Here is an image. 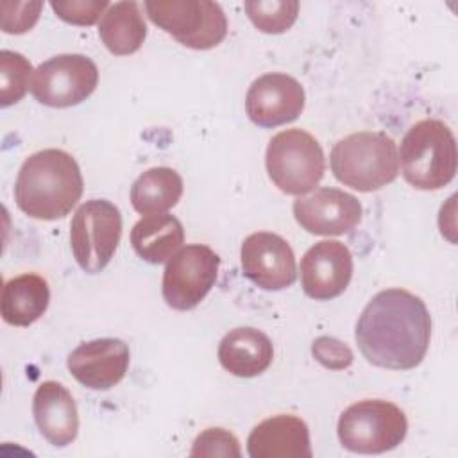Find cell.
Listing matches in <instances>:
<instances>
[{"label": "cell", "mask_w": 458, "mask_h": 458, "mask_svg": "<svg viewBox=\"0 0 458 458\" xmlns=\"http://www.w3.org/2000/svg\"><path fill=\"white\" fill-rule=\"evenodd\" d=\"M354 338L369 363L390 370H410L428 352L431 317L424 301L415 293L386 288L363 308Z\"/></svg>", "instance_id": "obj_1"}, {"label": "cell", "mask_w": 458, "mask_h": 458, "mask_svg": "<svg viewBox=\"0 0 458 458\" xmlns=\"http://www.w3.org/2000/svg\"><path fill=\"white\" fill-rule=\"evenodd\" d=\"M84 181L72 154L45 148L29 156L14 182L16 206L30 218L57 220L81 200Z\"/></svg>", "instance_id": "obj_2"}, {"label": "cell", "mask_w": 458, "mask_h": 458, "mask_svg": "<svg viewBox=\"0 0 458 458\" xmlns=\"http://www.w3.org/2000/svg\"><path fill=\"white\" fill-rule=\"evenodd\" d=\"M397 154L403 177L417 190H440L456 175V140L442 120L426 118L413 123Z\"/></svg>", "instance_id": "obj_3"}, {"label": "cell", "mask_w": 458, "mask_h": 458, "mask_svg": "<svg viewBox=\"0 0 458 458\" xmlns=\"http://www.w3.org/2000/svg\"><path fill=\"white\" fill-rule=\"evenodd\" d=\"M329 165L342 184L363 193L376 191L399 175L397 145L379 131L352 132L335 143Z\"/></svg>", "instance_id": "obj_4"}, {"label": "cell", "mask_w": 458, "mask_h": 458, "mask_svg": "<svg viewBox=\"0 0 458 458\" xmlns=\"http://www.w3.org/2000/svg\"><path fill=\"white\" fill-rule=\"evenodd\" d=\"M342 447L360 454H379L397 447L406 433L404 411L385 399H365L347 406L336 426Z\"/></svg>", "instance_id": "obj_5"}, {"label": "cell", "mask_w": 458, "mask_h": 458, "mask_svg": "<svg viewBox=\"0 0 458 458\" xmlns=\"http://www.w3.org/2000/svg\"><path fill=\"white\" fill-rule=\"evenodd\" d=\"M265 165L270 181L286 195H306L324 177L326 157L320 143L302 129H286L268 141Z\"/></svg>", "instance_id": "obj_6"}, {"label": "cell", "mask_w": 458, "mask_h": 458, "mask_svg": "<svg viewBox=\"0 0 458 458\" xmlns=\"http://www.w3.org/2000/svg\"><path fill=\"white\" fill-rule=\"evenodd\" d=\"M145 11L154 25L193 50H209L227 34V18L216 2L156 0L145 2Z\"/></svg>", "instance_id": "obj_7"}, {"label": "cell", "mask_w": 458, "mask_h": 458, "mask_svg": "<svg viewBox=\"0 0 458 458\" xmlns=\"http://www.w3.org/2000/svg\"><path fill=\"white\" fill-rule=\"evenodd\" d=\"M122 238V213L106 199L81 204L70 224V245L77 265L97 274L107 267Z\"/></svg>", "instance_id": "obj_8"}, {"label": "cell", "mask_w": 458, "mask_h": 458, "mask_svg": "<svg viewBox=\"0 0 458 458\" xmlns=\"http://www.w3.org/2000/svg\"><path fill=\"white\" fill-rule=\"evenodd\" d=\"M218 254L202 243L181 247L163 272L161 293L165 302L179 311L193 310L216 283Z\"/></svg>", "instance_id": "obj_9"}, {"label": "cell", "mask_w": 458, "mask_h": 458, "mask_svg": "<svg viewBox=\"0 0 458 458\" xmlns=\"http://www.w3.org/2000/svg\"><path fill=\"white\" fill-rule=\"evenodd\" d=\"M97 84L98 68L88 55L59 54L34 70L30 91L39 104L63 109L84 102Z\"/></svg>", "instance_id": "obj_10"}, {"label": "cell", "mask_w": 458, "mask_h": 458, "mask_svg": "<svg viewBox=\"0 0 458 458\" xmlns=\"http://www.w3.org/2000/svg\"><path fill=\"white\" fill-rule=\"evenodd\" d=\"M240 263L243 276L263 290H284L297 279L293 250L276 233L259 231L249 234L240 249Z\"/></svg>", "instance_id": "obj_11"}, {"label": "cell", "mask_w": 458, "mask_h": 458, "mask_svg": "<svg viewBox=\"0 0 458 458\" xmlns=\"http://www.w3.org/2000/svg\"><path fill=\"white\" fill-rule=\"evenodd\" d=\"M304 88L295 77L270 72L249 86L245 113L258 127L270 129L297 120L304 109Z\"/></svg>", "instance_id": "obj_12"}, {"label": "cell", "mask_w": 458, "mask_h": 458, "mask_svg": "<svg viewBox=\"0 0 458 458\" xmlns=\"http://www.w3.org/2000/svg\"><path fill=\"white\" fill-rule=\"evenodd\" d=\"M292 209L297 224L318 236H338L352 231L363 213L360 200L338 188H318L310 195H301Z\"/></svg>", "instance_id": "obj_13"}, {"label": "cell", "mask_w": 458, "mask_h": 458, "mask_svg": "<svg viewBox=\"0 0 458 458\" xmlns=\"http://www.w3.org/2000/svg\"><path fill=\"white\" fill-rule=\"evenodd\" d=\"M352 254L336 240L311 245L301 259V284L308 297L329 301L345 292L352 277Z\"/></svg>", "instance_id": "obj_14"}, {"label": "cell", "mask_w": 458, "mask_h": 458, "mask_svg": "<svg viewBox=\"0 0 458 458\" xmlns=\"http://www.w3.org/2000/svg\"><path fill=\"white\" fill-rule=\"evenodd\" d=\"M131 352L120 338H97L77 345L66 360L70 374L91 390H109L129 369Z\"/></svg>", "instance_id": "obj_15"}, {"label": "cell", "mask_w": 458, "mask_h": 458, "mask_svg": "<svg viewBox=\"0 0 458 458\" xmlns=\"http://www.w3.org/2000/svg\"><path fill=\"white\" fill-rule=\"evenodd\" d=\"M250 458H311L308 424L295 415H274L252 428L247 438Z\"/></svg>", "instance_id": "obj_16"}, {"label": "cell", "mask_w": 458, "mask_h": 458, "mask_svg": "<svg viewBox=\"0 0 458 458\" xmlns=\"http://www.w3.org/2000/svg\"><path fill=\"white\" fill-rule=\"evenodd\" d=\"M32 415L43 438L54 447L72 444L79 431V413L72 394L57 381H43L32 397Z\"/></svg>", "instance_id": "obj_17"}, {"label": "cell", "mask_w": 458, "mask_h": 458, "mask_svg": "<svg viewBox=\"0 0 458 458\" xmlns=\"http://www.w3.org/2000/svg\"><path fill=\"white\" fill-rule=\"evenodd\" d=\"M274 358L270 338L256 327H236L218 345L220 365L238 377H254L265 372Z\"/></svg>", "instance_id": "obj_18"}, {"label": "cell", "mask_w": 458, "mask_h": 458, "mask_svg": "<svg viewBox=\"0 0 458 458\" xmlns=\"http://www.w3.org/2000/svg\"><path fill=\"white\" fill-rule=\"evenodd\" d=\"M184 242V227L181 220L168 213L147 215L131 229V243L134 252L152 263L168 261Z\"/></svg>", "instance_id": "obj_19"}, {"label": "cell", "mask_w": 458, "mask_h": 458, "mask_svg": "<svg viewBox=\"0 0 458 458\" xmlns=\"http://www.w3.org/2000/svg\"><path fill=\"white\" fill-rule=\"evenodd\" d=\"M50 288L47 279L38 274H21L5 281L2 290V318L18 327L34 324L48 308Z\"/></svg>", "instance_id": "obj_20"}, {"label": "cell", "mask_w": 458, "mask_h": 458, "mask_svg": "<svg viewBox=\"0 0 458 458\" xmlns=\"http://www.w3.org/2000/svg\"><path fill=\"white\" fill-rule=\"evenodd\" d=\"M98 36L114 55L138 52L147 38V23L138 2L123 0L111 4L98 23Z\"/></svg>", "instance_id": "obj_21"}, {"label": "cell", "mask_w": 458, "mask_h": 458, "mask_svg": "<svg viewBox=\"0 0 458 458\" xmlns=\"http://www.w3.org/2000/svg\"><path fill=\"white\" fill-rule=\"evenodd\" d=\"M181 175L168 166L145 170L131 186V204L141 215H159L174 208L182 195Z\"/></svg>", "instance_id": "obj_22"}, {"label": "cell", "mask_w": 458, "mask_h": 458, "mask_svg": "<svg viewBox=\"0 0 458 458\" xmlns=\"http://www.w3.org/2000/svg\"><path fill=\"white\" fill-rule=\"evenodd\" d=\"M245 13L252 25L265 34L286 32L297 20L299 2L295 0H250Z\"/></svg>", "instance_id": "obj_23"}, {"label": "cell", "mask_w": 458, "mask_h": 458, "mask_svg": "<svg viewBox=\"0 0 458 458\" xmlns=\"http://www.w3.org/2000/svg\"><path fill=\"white\" fill-rule=\"evenodd\" d=\"M32 64L20 52L2 50L0 52V106L9 107L20 102L30 82H32Z\"/></svg>", "instance_id": "obj_24"}, {"label": "cell", "mask_w": 458, "mask_h": 458, "mask_svg": "<svg viewBox=\"0 0 458 458\" xmlns=\"http://www.w3.org/2000/svg\"><path fill=\"white\" fill-rule=\"evenodd\" d=\"M191 456H240L238 438L224 428H209L202 431L190 451Z\"/></svg>", "instance_id": "obj_25"}, {"label": "cell", "mask_w": 458, "mask_h": 458, "mask_svg": "<svg viewBox=\"0 0 458 458\" xmlns=\"http://www.w3.org/2000/svg\"><path fill=\"white\" fill-rule=\"evenodd\" d=\"M109 2L106 0H70V2H52L50 7L54 13L66 23L72 25H93L100 14L109 9Z\"/></svg>", "instance_id": "obj_26"}, {"label": "cell", "mask_w": 458, "mask_h": 458, "mask_svg": "<svg viewBox=\"0 0 458 458\" xmlns=\"http://www.w3.org/2000/svg\"><path fill=\"white\" fill-rule=\"evenodd\" d=\"M43 2H2V30L7 34H23L39 20Z\"/></svg>", "instance_id": "obj_27"}, {"label": "cell", "mask_w": 458, "mask_h": 458, "mask_svg": "<svg viewBox=\"0 0 458 458\" xmlns=\"http://www.w3.org/2000/svg\"><path fill=\"white\" fill-rule=\"evenodd\" d=\"M311 352L318 363L331 370H344L352 363V351L335 336H318L313 340Z\"/></svg>", "instance_id": "obj_28"}]
</instances>
